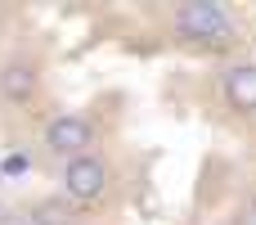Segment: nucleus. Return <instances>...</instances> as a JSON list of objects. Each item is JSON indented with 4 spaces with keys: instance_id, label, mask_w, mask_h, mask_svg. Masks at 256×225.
I'll use <instances>...</instances> for the list:
<instances>
[{
    "instance_id": "0eeeda50",
    "label": "nucleus",
    "mask_w": 256,
    "mask_h": 225,
    "mask_svg": "<svg viewBox=\"0 0 256 225\" xmlns=\"http://www.w3.org/2000/svg\"><path fill=\"white\" fill-rule=\"evenodd\" d=\"M234 225H256V194H248V198H243V207H238Z\"/></svg>"
},
{
    "instance_id": "f257e3e1",
    "label": "nucleus",
    "mask_w": 256,
    "mask_h": 225,
    "mask_svg": "<svg viewBox=\"0 0 256 225\" xmlns=\"http://www.w3.org/2000/svg\"><path fill=\"white\" fill-rule=\"evenodd\" d=\"M166 23H171V36L194 45V50H230L243 32L238 14L220 0H184V5H171L166 9Z\"/></svg>"
},
{
    "instance_id": "f03ea898",
    "label": "nucleus",
    "mask_w": 256,
    "mask_h": 225,
    "mask_svg": "<svg viewBox=\"0 0 256 225\" xmlns=\"http://www.w3.org/2000/svg\"><path fill=\"white\" fill-rule=\"evenodd\" d=\"M112 185V171H108V158L99 153H81V158H68L63 162V189H68V203H99Z\"/></svg>"
},
{
    "instance_id": "7ed1b4c3",
    "label": "nucleus",
    "mask_w": 256,
    "mask_h": 225,
    "mask_svg": "<svg viewBox=\"0 0 256 225\" xmlns=\"http://www.w3.org/2000/svg\"><path fill=\"white\" fill-rule=\"evenodd\" d=\"M94 122L86 117V113H58V117H50L45 122V149L54 153V158H81V153H94Z\"/></svg>"
},
{
    "instance_id": "6e6552de",
    "label": "nucleus",
    "mask_w": 256,
    "mask_h": 225,
    "mask_svg": "<svg viewBox=\"0 0 256 225\" xmlns=\"http://www.w3.org/2000/svg\"><path fill=\"white\" fill-rule=\"evenodd\" d=\"M0 225H32V216H27L22 207H4V212H0Z\"/></svg>"
},
{
    "instance_id": "20e7f679",
    "label": "nucleus",
    "mask_w": 256,
    "mask_h": 225,
    "mask_svg": "<svg viewBox=\"0 0 256 225\" xmlns=\"http://www.w3.org/2000/svg\"><path fill=\"white\" fill-rule=\"evenodd\" d=\"M36 95H40V63L32 54H9L0 63V99L14 108H27L36 104Z\"/></svg>"
},
{
    "instance_id": "423d86ee",
    "label": "nucleus",
    "mask_w": 256,
    "mask_h": 225,
    "mask_svg": "<svg viewBox=\"0 0 256 225\" xmlns=\"http://www.w3.org/2000/svg\"><path fill=\"white\" fill-rule=\"evenodd\" d=\"M32 225H76V207L68 198H40L36 207H27Z\"/></svg>"
},
{
    "instance_id": "39448f33",
    "label": "nucleus",
    "mask_w": 256,
    "mask_h": 225,
    "mask_svg": "<svg viewBox=\"0 0 256 225\" xmlns=\"http://www.w3.org/2000/svg\"><path fill=\"white\" fill-rule=\"evenodd\" d=\"M220 99L230 113L256 117V63H230L220 72Z\"/></svg>"
}]
</instances>
